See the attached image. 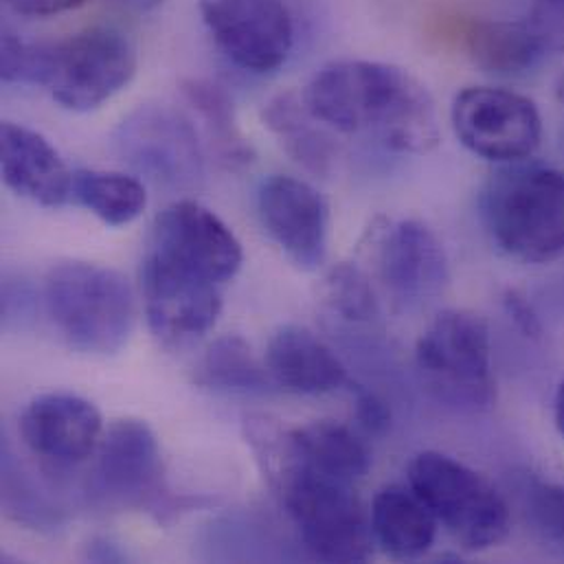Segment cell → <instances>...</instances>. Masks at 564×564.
I'll return each mask as SVG.
<instances>
[{"instance_id":"6da1fadb","label":"cell","mask_w":564,"mask_h":564,"mask_svg":"<svg viewBox=\"0 0 564 564\" xmlns=\"http://www.w3.org/2000/svg\"><path fill=\"white\" fill-rule=\"evenodd\" d=\"M303 99L329 130L371 137L395 154H429L440 143L431 93L417 77L393 64L329 62L314 73Z\"/></svg>"},{"instance_id":"7a4b0ae2","label":"cell","mask_w":564,"mask_h":564,"mask_svg":"<svg viewBox=\"0 0 564 564\" xmlns=\"http://www.w3.org/2000/svg\"><path fill=\"white\" fill-rule=\"evenodd\" d=\"M137 75V48L115 26H88L55 42L2 35L4 84L42 86L73 112H90L121 93Z\"/></svg>"},{"instance_id":"3957f363","label":"cell","mask_w":564,"mask_h":564,"mask_svg":"<svg viewBox=\"0 0 564 564\" xmlns=\"http://www.w3.org/2000/svg\"><path fill=\"white\" fill-rule=\"evenodd\" d=\"M481 220L508 258L543 264L564 256V172L539 163L497 170L481 192Z\"/></svg>"},{"instance_id":"277c9868","label":"cell","mask_w":564,"mask_h":564,"mask_svg":"<svg viewBox=\"0 0 564 564\" xmlns=\"http://www.w3.org/2000/svg\"><path fill=\"white\" fill-rule=\"evenodd\" d=\"M44 307L64 343L82 354L112 356L134 329L128 280L106 267L64 262L48 271Z\"/></svg>"},{"instance_id":"5b68a950","label":"cell","mask_w":564,"mask_h":564,"mask_svg":"<svg viewBox=\"0 0 564 564\" xmlns=\"http://www.w3.org/2000/svg\"><path fill=\"white\" fill-rule=\"evenodd\" d=\"M415 367L431 398L453 411L484 413L497 400L490 327L475 312H440L417 340Z\"/></svg>"},{"instance_id":"8992f818","label":"cell","mask_w":564,"mask_h":564,"mask_svg":"<svg viewBox=\"0 0 564 564\" xmlns=\"http://www.w3.org/2000/svg\"><path fill=\"white\" fill-rule=\"evenodd\" d=\"M292 525L307 554L323 563H365L373 552L369 514L354 484L318 475L292 462L278 475Z\"/></svg>"},{"instance_id":"52a82bcc","label":"cell","mask_w":564,"mask_h":564,"mask_svg":"<svg viewBox=\"0 0 564 564\" xmlns=\"http://www.w3.org/2000/svg\"><path fill=\"white\" fill-rule=\"evenodd\" d=\"M406 477L437 523L464 550L484 552L508 536V501L484 475L459 459L424 451L413 457Z\"/></svg>"},{"instance_id":"ba28073f","label":"cell","mask_w":564,"mask_h":564,"mask_svg":"<svg viewBox=\"0 0 564 564\" xmlns=\"http://www.w3.org/2000/svg\"><path fill=\"white\" fill-rule=\"evenodd\" d=\"M112 152L137 176L172 194H194L205 183V152L196 126L165 104L134 108L112 132Z\"/></svg>"},{"instance_id":"9c48e42d","label":"cell","mask_w":564,"mask_h":564,"mask_svg":"<svg viewBox=\"0 0 564 564\" xmlns=\"http://www.w3.org/2000/svg\"><path fill=\"white\" fill-rule=\"evenodd\" d=\"M451 121L468 152L501 165L528 161L543 141L536 104L508 88H464L453 101Z\"/></svg>"},{"instance_id":"30bf717a","label":"cell","mask_w":564,"mask_h":564,"mask_svg":"<svg viewBox=\"0 0 564 564\" xmlns=\"http://www.w3.org/2000/svg\"><path fill=\"white\" fill-rule=\"evenodd\" d=\"M145 256L218 285L231 282L245 262L236 234L196 200H178L156 216Z\"/></svg>"},{"instance_id":"8fae6325","label":"cell","mask_w":564,"mask_h":564,"mask_svg":"<svg viewBox=\"0 0 564 564\" xmlns=\"http://www.w3.org/2000/svg\"><path fill=\"white\" fill-rule=\"evenodd\" d=\"M93 501L110 508H159L163 462L154 431L141 420H119L101 437L88 477Z\"/></svg>"},{"instance_id":"7c38bea8","label":"cell","mask_w":564,"mask_h":564,"mask_svg":"<svg viewBox=\"0 0 564 564\" xmlns=\"http://www.w3.org/2000/svg\"><path fill=\"white\" fill-rule=\"evenodd\" d=\"M200 15L218 48L247 73H275L294 46L285 0H200Z\"/></svg>"},{"instance_id":"4fadbf2b","label":"cell","mask_w":564,"mask_h":564,"mask_svg":"<svg viewBox=\"0 0 564 564\" xmlns=\"http://www.w3.org/2000/svg\"><path fill=\"white\" fill-rule=\"evenodd\" d=\"M220 288L145 256L141 290L152 334L167 347H183L203 338L220 316Z\"/></svg>"},{"instance_id":"5bb4252c","label":"cell","mask_w":564,"mask_h":564,"mask_svg":"<svg viewBox=\"0 0 564 564\" xmlns=\"http://www.w3.org/2000/svg\"><path fill=\"white\" fill-rule=\"evenodd\" d=\"M258 214L273 242L301 271H316L327 256L329 207L305 181L269 176L258 189Z\"/></svg>"},{"instance_id":"9a60e30c","label":"cell","mask_w":564,"mask_h":564,"mask_svg":"<svg viewBox=\"0 0 564 564\" xmlns=\"http://www.w3.org/2000/svg\"><path fill=\"white\" fill-rule=\"evenodd\" d=\"M376 262L380 282L402 307L437 299L451 282L444 245L420 220L387 225L378 238Z\"/></svg>"},{"instance_id":"2e32d148","label":"cell","mask_w":564,"mask_h":564,"mask_svg":"<svg viewBox=\"0 0 564 564\" xmlns=\"http://www.w3.org/2000/svg\"><path fill=\"white\" fill-rule=\"evenodd\" d=\"M26 448L55 468H73L97 453L104 422L97 406L73 393H46L20 417Z\"/></svg>"},{"instance_id":"e0dca14e","label":"cell","mask_w":564,"mask_h":564,"mask_svg":"<svg viewBox=\"0 0 564 564\" xmlns=\"http://www.w3.org/2000/svg\"><path fill=\"white\" fill-rule=\"evenodd\" d=\"M0 167L4 185L33 205L59 209L73 196V172L59 152L20 123L4 121L0 128Z\"/></svg>"},{"instance_id":"ac0fdd59","label":"cell","mask_w":564,"mask_h":564,"mask_svg":"<svg viewBox=\"0 0 564 564\" xmlns=\"http://www.w3.org/2000/svg\"><path fill=\"white\" fill-rule=\"evenodd\" d=\"M267 369L278 387L296 395H323L349 384L343 360L303 325H282L269 340Z\"/></svg>"},{"instance_id":"d6986e66","label":"cell","mask_w":564,"mask_h":564,"mask_svg":"<svg viewBox=\"0 0 564 564\" xmlns=\"http://www.w3.org/2000/svg\"><path fill=\"white\" fill-rule=\"evenodd\" d=\"M470 59L497 77H523L550 55L552 35L541 22L477 20L464 35Z\"/></svg>"},{"instance_id":"ffe728a7","label":"cell","mask_w":564,"mask_h":564,"mask_svg":"<svg viewBox=\"0 0 564 564\" xmlns=\"http://www.w3.org/2000/svg\"><path fill=\"white\" fill-rule=\"evenodd\" d=\"M373 543L398 561L422 558L437 539V519L426 503L404 486L382 488L369 510Z\"/></svg>"},{"instance_id":"44dd1931","label":"cell","mask_w":564,"mask_h":564,"mask_svg":"<svg viewBox=\"0 0 564 564\" xmlns=\"http://www.w3.org/2000/svg\"><path fill=\"white\" fill-rule=\"evenodd\" d=\"M288 462L356 484L371 468L369 446L345 424L334 420H316L294 429L285 440Z\"/></svg>"},{"instance_id":"7402d4cb","label":"cell","mask_w":564,"mask_h":564,"mask_svg":"<svg viewBox=\"0 0 564 564\" xmlns=\"http://www.w3.org/2000/svg\"><path fill=\"white\" fill-rule=\"evenodd\" d=\"M264 121L282 141L283 150L314 176H329L340 159L334 130L321 123L307 108L303 95L282 93L264 108Z\"/></svg>"},{"instance_id":"603a6c76","label":"cell","mask_w":564,"mask_h":564,"mask_svg":"<svg viewBox=\"0 0 564 564\" xmlns=\"http://www.w3.org/2000/svg\"><path fill=\"white\" fill-rule=\"evenodd\" d=\"M194 378L203 389L245 398L267 395L273 382L267 365L256 358L251 345L238 334L214 340L200 358Z\"/></svg>"},{"instance_id":"cb8c5ba5","label":"cell","mask_w":564,"mask_h":564,"mask_svg":"<svg viewBox=\"0 0 564 564\" xmlns=\"http://www.w3.org/2000/svg\"><path fill=\"white\" fill-rule=\"evenodd\" d=\"M73 198L108 227H126L148 207L145 185L121 172L77 170L73 174Z\"/></svg>"},{"instance_id":"d4e9b609","label":"cell","mask_w":564,"mask_h":564,"mask_svg":"<svg viewBox=\"0 0 564 564\" xmlns=\"http://www.w3.org/2000/svg\"><path fill=\"white\" fill-rule=\"evenodd\" d=\"M183 93L205 121L207 134L220 161H225L229 167L251 165L253 148L238 128L236 108L229 93L207 79H187L183 84Z\"/></svg>"},{"instance_id":"484cf974","label":"cell","mask_w":564,"mask_h":564,"mask_svg":"<svg viewBox=\"0 0 564 564\" xmlns=\"http://www.w3.org/2000/svg\"><path fill=\"white\" fill-rule=\"evenodd\" d=\"M2 508L13 521L42 532L57 530L64 521L62 508L24 473L7 440L2 444Z\"/></svg>"},{"instance_id":"4316f807","label":"cell","mask_w":564,"mask_h":564,"mask_svg":"<svg viewBox=\"0 0 564 564\" xmlns=\"http://www.w3.org/2000/svg\"><path fill=\"white\" fill-rule=\"evenodd\" d=\"M321 299L327 310L354 325L373 323L380 314L369 278L354 264H336L323 280Z\"/></svg>"},{"instance_id":"83f0119b","label":"cell","mask_w":564,"mask_h":564,"mask_svg":"<svg viewBox=\"0 0 564 564\" xmlns=\"http://www.w3.org/2000/svg\"><path fill=\"white\" fill-rule=\"evenodd\" d=\"M525 517L534 530L550 543L564 550V486L532 481L523 490Z\"/></svg>"},{"instance_id":"f1b7e54d","label":"cell","mask_w":564,"mask_h":564,"mask_svg":"<svg viewBox=\"0 0 564 564\" xmlns=\"http://www.w3.org/2000/svg\"><path fill=\"white\" fill-rule=\"evenodd\" d=\"M2 327L7 332L26 329L35 321L37 292L33 283L20 275H4L2 280Z\"/></svg>"},{"instance_id":"f546056e","label":"cell","mask_w":564,"mask_h":564,"mask_svg":"<svg viewBox=\"0 0 564 564\" xmlns=\"http://www.w3.org/2000/svg\"><path fill=\"white\" fill-rule=\"evenodd\" d=\"M356 422L367 435H384L391 426V409L382 395L367 389L365 384L351 382Z\"/></svg>"},{"instance_id":"4dcf8cb0","label":"cell","mask_w":564,"mask_h":564,"mask_svg":"<svg viewBox=\"0 0 564 564\" xmlns=\"http://www.w3.org/2000/svg\"><path fill=\"white\" fill-rule=\"evenodd\" d=\"M503 305H506V312L510 314V318L517 323V327L523 334L534 336V338H539L543 334L541 316L536 314V310L532 307V303L528 301L525 294H521L519 290H508L503 294Z\"/></svg>"},{"instance_id":"1f68e13d","label":"cell","mask_w":564,"mask_h":564,"mask_svg":"<svg viewBox=\"0 0 564 564\" xmlns=\"http://www.w3.org/2000/svg\"><path fill=\"white\" fill-rule=\"evenodd\" d=\"M9 9L29 18H48L82 7L86 0H4Z\"/></svg>"},{"instance_id":"d6a6232c","label":"cell","mask_w":564,"mask_h":564,"mask_svg":"<svg viewBox=\"0 0 564 564\" xmlns=\"http://www.w3.org/2000/svg\"><path fill=\"white\" fill-rule=\"evenodd\" d=\"M86 556H88V561H93V563H123V561L128 558L126 552H123L112 539H106V536L93 539V541L88 543Z\"/></svg>"},{"instance_id":"836d02e7","label":"cell","mask_w":564,"mask_h":564,"mask_svg":"<svg viewBox=\"0 0 564 564\" xmlns=\"http://www.w3.org/2000/svg\"><path fill=\"white\" fill-rule=\"evenodd\" d=\"M115 4L130 9V11H150L154 7H159L163 0H112Z\"/></svg>"},{"instance_id":"e575fe53","label":"cell","mask_w":564,"mask_h":564,"mask_svg":"<svg viewBox=\"0 0 564 564\" xmlns=\"http://www.w3.org/2000/svg\"><path fill=\"white\" fill-rule=\"evenodd\" d=\"M554 420H556V429L563 435L564 440V382L556 391V400H554Z\"/></svg>"},{"instance_id":"d590c367","label":"cell","mask_w":564,"mask_h":564,"mask_svg":"<svg viewBox=\"0 0 564 564\" xmlns=\"http://www.w3.org/2000/svg\"><path fill=\"white\" fill-rule=\"evenodd\" d=\"M547 4L554 9V11H558V13H564V0H547Z\"/></svg>"},{"instance_id":"8d00e7d4","label":"cell","mask_w":564,"mask_h":564,"mask_svg":"<svg viewBox=\"0 0 564 564\" xmlns=\"http://www.w3.org/2000/svg\"><path fill=\"white\" fill-rule=\"evenodd\" d=\"M563 90H564V86H563Z\"/></svg>"}]
</instances>
